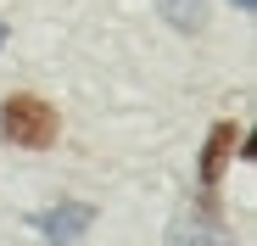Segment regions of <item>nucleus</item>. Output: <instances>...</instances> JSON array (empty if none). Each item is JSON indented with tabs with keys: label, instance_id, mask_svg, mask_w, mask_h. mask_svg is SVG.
<instances>
[{
	"label": "nucleus",
	"instance_id": "f03ea898",
	"mask_svg": "<svg viewBox=\"0 0 257 246\" xmlns=\"http://www.w3.org/2000/svg\"><path fill=\"white\" fill-rule=\"evenodd\" d=\"M90 224H95V207H90V201H56L51 213L34 218V229L45 235L51 246H78L84 235H90Z\"/></svg>",
	"mask_w": 257,
	"mask_h": 246
},
{
	"label": "nucleus",
	"instance_id": "0eeeda50",
	"mask_svg": "<svg viewBox=\"0 0 257 246\" xmlns=\"http://www.w3.org/2000/svg\"><path fill=\"white\" fill-rule=\"evenodd\" d=\"M229 6H235V12H251V6H257V0H229Z\"/></svg>",
	"mask_w": 257,
	"mask_h": 246
},
{
	"label": "nucleus",
	"instance_id": "39448f33",
	"mask_svg": "<svg viewBox=\"0 0 257 246\" xmlns=\"http://www.w3.org/2000/svg\"><path fill=\"white\" fill-rule=\"evenodd\" d=\"M157 12L168 28H179V34H201L207 28V0H157Z\"/></svg>",
	"mask_w": 257,
	"mask_h": 246
},
{
	"label": "nucleus",
	"instance_id": "20e7f679",
	"mask_svg": "<svg viewBox=\"0 0 257 246\" xmlns=\"http://www.w3.org/2000/svg\"><path fill=\"white\" fill-rule=\"evenodd\" d=\"M218 229H212V213H179L174 229H168V246H212Z\"/></svg>",
	"mask_w": 257,
	"mask_h": 246
},
{
	"label": "nucleus",
	"instance_id": "7ed1b4c3",
	"mask_svg": "<svg viewBox=\"0 0 257 246\" xmlns=\"http://www.w3.org/2000/svg\"><path fill=\"white\" fill-rule=\"evenodd\" d=\"M229 151H235V123H212V129H207V146H201V185H207V190L218 185Z\"/></svg>",
	"mask_w": 257,
	"mask_h": 246
},
{
	"label": "nucleus",
	"instance_id": "f257e3e1",
	"mask_svg": "<svg viewBox=\"0 0 257 246\" xmlns=\"http://www.w3.org/2000/svg\"><path fill=\"white\" fill-rule=\"evenodd\" d=\"M0 135L12 146H23V151H45L62 135V117H56V106L45 95H6V106H0Z\"/></svg>",
	"mask_w": 257,
	"mask_h": 246
},
{
	"label": "nucleus",
	"instance_id": "423d86ee",
	"mask_svg": "<svg viewBox=\"0 0 257 246\" xmlns=\"http://www.w3.org/2000/svg\"><path fill=\"white\" fill-rule=\"evenodd\" d=\"M6 39H12V28H6V17H0V51H6Z\"/></svg>",
	"mask_w": 257,
	"mask_h": 246
},
{
	"label": "nucleus",
	"instance_id": "6e6552de",
	"mask_svg": "<svg viewBox=\"0 0 257 246\" xmlns=\"http://www.w3.org/2000/svg\"><path fill=\"white\" fill-rule=\"evenodd\" d=\"M212 246H235V240H224V235H218V240H212Z\"/></svg>",
	"mask_w": 257,
	"mask_h": 246
}]
</instances>
